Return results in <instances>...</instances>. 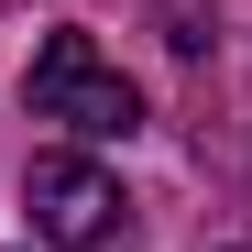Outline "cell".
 Returning <instances> with one entry per match:
<instances>
[{
  "instance_id": "1",
  "label": "cell",
  "mask_w": 252,
  "mask_h": 252,
  "mask_svg": "<svg viewBox=\"0 0 252 252\" xmlns=\"http://www.w3.org/2000/svg\"><path fill=\"white\" fill-rule=\"evenodd\" d=\"M33 110L66 121L77 143H132L143 132V88L99 55V33H44L33 44Z\"/></svg>"
},
{
  "instance_id": "2",
  "label": "cell",
  "mask_w": 252,
  "mask_h": 252,
  "mask_svg": "<svg viewBox=\"0 0 252 252\" xmlns=\"http://www.w3.org/2000/svg\"><path fill=\"white\" fill-rule=\"evenodd\" d=\"M22 208H33V230L55 252H132V197H121V176H99L88 154H33Z\"/></svg>"
}]
</instances>
